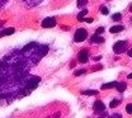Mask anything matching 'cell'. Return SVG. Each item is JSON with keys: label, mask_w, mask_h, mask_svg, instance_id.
Here are the masks:
<instances>
[{"label": "cell", "mask_w": 132, "mask_h": 118, "mask_svg": "<svg viewBox=\"0 0 132 118\" xmlns=\"http://www.w3.org/2000/svg\"><path fill=\"white\" fill-rule=\"evenodd\" d=\"M127 42L126 41H118V42H116L114 46H113V51H114L117 55H119V53H123L125 51L127 50Z\"/></svg>", "instance_id": "obj_1"}, {"label": "cell", "mask_w": 132, "mask_h": 118, "mask_svg": "<svg viewBox=\"0 0 132 118\" xmlns=\"http://www.w3.org/2000/svg\"><path fill=\"white\" fill-rule=\"evenodd\" d=\"M88 37V32H86V29H84V28H80V29H78L76 32H75V36H74V41L75 42H78V43H80L82 41H85V38Z\"/></svg>", "instance_id": "obj_2"}, {"label": "cell", "mask_w": 132, "mask_h": 118, "mask_svg": "<svg viewBox=\"0 0 132 118\" xmlns=\"http://www.w3.org/2000/svg\"><path fill=\"white\" fill-rule=\"evenodd\" d=\"M56 26V19L53 17H48L46 19H43L42 22V27L43 28H51V27H55Z\"/></svg>", "instance_id": "obj_3"}, {"label": "cell", "mask_w": 132, "mask_h": 118, "mask_svg": "<svg viewBox=\"0 0 132 118\" xmlns=\"http://www.w3.org/2000/svg\"><path fill=\"white\" fill-rule=\"evenodd\" d=\"M78 60L81 62V64H85L88 62L89 60V55H88V50H81L79 52V56H78Z\"/></svg>", "instance_id": "obj_4"}, {"label": "cell", "mask_w": 132, "mask_h": 118, "mask_svg": "<svg viewBox=\"0 0 132 118\" xmlns=\"http://www.w3.org/2000/svg\"><path fill=\"white\" fill-rule=\"evenodd\" d=\"M104 104H103V102L102 100H97L95 103H94V111L95 112H98V113H100V112H103L104 111Z\"/></svg>", "instance_id": "obj_5"}, {"label": "cell", "mask_w": 132, "mask_h": 118, "mask_svg": "<svg viewBox=\"0 0 132 118\" xmlns=\"http://www.w3.org/2000/svg\"><path fill=\"white\" fill-rule=\"evenodd\" d=\"M42 1H43V0H24V4H26L28 8H33V6L41 4Z\"/></svg>", "instance_id": "obj_6"}, {"label": "cell", "mask_w": 132, "mask_h": 118, "mask_svg": "<svg viewBox=\"0 0 132 118\" xmlns=\"http://www.w3.org/2000/svg\"><path fill=\"white\" fill-rule=\"evenodd\" d=\"M90 42H93V43H103L104 42V38L100 37V34H94V36H92Z\"/></svg>", "instance_id": "obj_7"}, {"label": "cell", "mask_w": 132, "mask_h": 118, "mask_svg": "<svg viewBox=\"0 0 132 118\" xmlns=\"http://www.w3.org/2000/svg\"><path fill=\"white\" fill-rule=\"evenodd\" d=\"M15 32V29L14 28H6V29H3V31H0V37H5V36H10V34H13Z\"/></svg>", "instance_id": "obj_8"}, {"label": "cell", "mask_w": 132, "mask_h": 118, "mask_svg": "<svg viewBox=\"0 0 132 118\" xmlns=\"http://www.w3.org/2000/svg\"><path fill=\"white\" fill-rule=\"evenodd\" d=\"M123 29H125L123 26H113V27H111L109 32H111V33H119V32H122Z\"/></svg>", "instance_id": "obj_9"}, {"label": "cell", "mask_w": 132, "mask_h": 118, "mask_svg": "<svg viewBox=\"0 0 132 118\" xmlns=\"http://www.w3.org/2000/svg\"><path fill=\"white\" fill-rule=\"evenodd\" d=\"M126 83H118L117 81V84H116L114 88H117V90L119 91V93H122V91H125V89H126Z\"/></svg>", "instance_id": "obj_10"}, {"label": "cell", "mask_w": 132, "mask_h": 118, "mask_svg": "<svg viewBox=\"0 0 132 118\" xmlns=\"http://www.w3.org/2000/svg\"><path fill=\"white\" fill-rule=\"evenodd\" d=\"M116 84H117V81H112V83H108V84H104L102 85V89L104 90V89H109V88H114Z\"/></svg>", "instance_id": "obj_11"}, {"label": "cell", "mask_w": 132, "mask_h": 118, "mask_svg": "<svg viewBox=\"0 0 132 118\" xmlns=\"http://www.w3.org/2000/svg\"><path fill=\"white\" fill-rule=\"evenodd\" d=\"M60 113H57V114H53V113H45L43 114V118H60Z\"/></svg>", "instance_id": "obj_12"}, {"label": "cell", "mask_w": 132, "mask_h": 118, "mask_svg": "<svg viewBox=\"0 0 132 118\" xmlns=\"http://www.w3.org/2000/svg\"><path fill=\"white\" fill-rule=\"evenodd\" d=\"M82 94H85V95H97L99 93L97 90H85V91H82Z\"/></svg>", "instance_id": "obj_13"}, {"label": "cell", "mask_w": 132, "mask_h": 118, "mask_svg": "<svg viewBox=\"0 0 132 118\" xmlns=\"http://www.w3.org/2000/svg\"><path fill=\"white\" fill-rule=\"evenodd\" d=\"M112 19H113L114 22H118V20H121V19H122V14H121V13H116V14L112 15Z\"/></svg>", "instance_id": "obj_14"}, {"label": "cell", "mask_w": 132, "mask_h": 118, "mask_svg": "<svg viewBox=\"0 0 132 118\" xmlns=\"http://www.w3.org/2000/svg\"><path fill=\"white\" fill-rule=\"evenodd\" d=\"M86 13H88V10H86V9H82L81 12H80V14L78 15V20H81L82 18L86 15Z\"/></svg>", "instance_id": "obj_15"}, {"label": "cell", "mask_w": 132, "mask_h": 118, "mask_svg": "<svg viewBox=\"0 0 132 118\" xmlns=\"http://www.w3.org/2000/svg\"><path fill=\"white\" fill-rule=\"evenodd\" d=\"M88 4V0H79L78 1V8H81L84 5H86Z\"/></svg>", "instance_id": "obj_16"}, {"label": "cell", "mask_w": 132, "mask_h": 118, "mask_svg": "<svg viewBox=\"0 0 132 118\" xmlns=\"http://www.w3.org/2000/svg\"><path fill=\"white\" fill-rule=\"evenodd\" d=\"M118 104H119V100H118V99H114V100L111 102V104H109V105H111V108H114V107H117Z\"/></svg>", "instance_id": "obj_17"}, {"label": "cell", "mask_w": 132, "mask_h": 118, "mask_svg": "<svg viewBox=\"0 0 132 118\" xmlns=\"http://www.w3.org/2000/svg\"><path fill=\"white\" fill-rule=\"evenodd\" d=\"M100 13L104 14V15H107V14H108V8H107V6H102V8H100Z\"/></svg>", "instance_id": "obj_18"}, {"label": "cell", "mask_w": 132, "mask_h": 118, "mask_svg": "<svg viewBox=\"0 0 132 118\" xmlns=\"http://www.w3.org/2000/svg\"><path fill=\"white\" fill-rule=\"evenodd\" d=\"M81 22H86V23H93V18H82Z\"/></svg>", "instance_id": "obj_19"}, {"label": "cell", "mask_w": 132, "mask_h": 118, "mask_svg": "<svg viewBox=\"0 0 132 118\" xmlns=\"http://www.w3.org/2000/svg\"><path fill=\"white\" fill-rule=\"evenodd\" d=\"M103 32H104V28H103V27H99L98 29L95 31V34H102Z\"/></svg>", "instance_id": "obj_20"}, {"label": "cell", "mask_w": 132, "mask_h": 118, "mask_svg": "<svg viewBox=\"0 0 132 118\" xmlns=\"http://www.w3.org/2000/svg\"><path fill=\"white\" fill-rule=\"evenodd\" d=\"M85 72H86L85 70H78V71L75 72V75H76V76H79V75H82V74H85Z\"/></svg>", "instance_id": "obj_21"}, {"label": "cell", "mask_w": 132, "mask_h": 118, "mask_svg": "<svg viewBox=\"0 0 132 118\" xmlns=\"http://www.w3.org/2000/svg\"><path fill=\"white\" fill-rule=\"evenodd\" d=\"M126 111H127V113H131L132 112V105L131 104H128V105L126 107Z\"/></svg>", "instance_id": "obj_22"}, {"label": "cell", "mask_w": 132, "mask_h": 118, "mask_svg": "<svg viewBox=\"0 0 132 118\" xmlns=\"http://www.w3.org/2000/svg\"><path fill=\"white\" fill-rule=\"evenodd\" d=\"M6 1H8V0H0V8H3V6L6 4Z\"/></svg>", "instance_id": "obj_23"}, {"label": "cell", "mask_w": 132, "mask_h": 118, "mask_svg": "<svg viewBox=\"0 0 132 118\" xmlns=\"http://www.w3.org/2000/svg\"><path fill=\"white\" fill-rule=\"evenodd\" d=\"M109 118H121V114H114V116H111Z\"/></svg>", "instance_id": "obj_24"}, {"label": "cell", "mask_w": 132, "mask_h": 118, "mask_svg": "<svg viewBox=\"0 0 132 118\" xmlns=\"http://www.w3.org/2000/svg\"><path fill=\"white\" fill-rule=\"evenodd\" d=\"M94 60H95V61H99V60H100V56H97V57H94Z\"/></svg>", "instance_id": "obj_25"}, {"label": "cell", "mask_w": 132, "mask_h": 118, "mask_svg": "<svg viewBox=\"0 0 132 118\" xmlns=\"http://www.w3.org/2000/svg\"><path fill=\"white\" fill-rule=\"evenodd\" d=\"M3 24H4V20H0V28L3 27Z\"/></svg>", "instance_id": "obj_26"}]
</instances>
